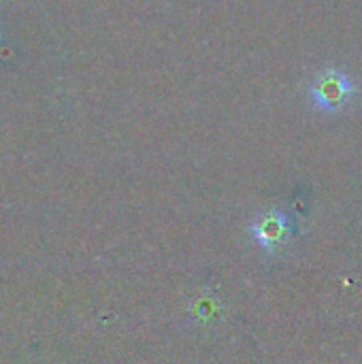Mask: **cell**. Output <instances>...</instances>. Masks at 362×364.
<instances>
[{"instance_id": "obj_2", "label": "cell", "mask_w": 362, "mask_h": 364, "mask_svg": "<svg viewBox=\"0 0 362 364\" xmlns=\"http://www.w3.org/2000/svg\"><path fill=\"white\" fill-rule=\"evenodd\" d=\"M252 232H254L256 241L260 243V247H265L267 252H275L288 239V220L282 211L262 213L254 222Z\"/></svg>"}, {"instance_id": "obj_1", "label": "cell", "mask_w": 362, "mask_h": 364, "mask_svg": "<svg viewBox=\"0 0 362 364\" xmlns=\"http://www.w3.org/2000/svg\"><path fill=\"white\" fill-rule=\"evenodd\" d=\"M307 92H309V100L318 111L339 113L358 94V83L348 70L339 66H329L314 77V81L307 85Z\"/></svg>"}]
</instances>
